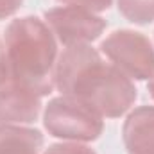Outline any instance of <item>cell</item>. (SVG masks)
<instances>
[{
	"label": "cell",
	"instance_id": "1",
	"mask_svg": "<svg viewBox=\"0 0 154 154\" xmlns=\"http://www.w3.org/2000/svg\"><path fill=\"white\" fill-rule=\"evenodd\" d=\"M56 88L91 108L102 118H118L127 113L138 90L133 79L106 61L90 43L65 47L56 63Z\"/></svg>",
	"mask_w": 154,
	"mask_h": 154
},
{
	"label": "cell",
	"instance_id": "2",
	"mask_svg": "<svg viewBox=\"0 0 154 154\" xmlns=\"http://www.w3.org/2000/svg\"><path fill=\"white\" fill-rule=\"evenodd\" d=\"M4 56L9 81L47 97L56 88L57 39L38 16L13 20L4 32Z\"/></svg>",
	"mask_w": 154,
	"mask_h": 154
},
{
	"label": "cell",
	"instance_id": "3",
	"mask_svg": "<svg viewBox=\"0 0 154 154\" xmlns=\"http://www.w3.org/2000/svg\"><path fill=\"white\" fill-rule=\"evenodd\" d=\"M43 125L48 134L66 142H93L102 134L104 120L86 104L61 95L52 99L43 113Z\"/></svg>",
	"mask_w": 154,
	"mask_h": 154
},
{
	"label": "cell",
	"instance_id": "4",
	"mask_svg": "<svg viewBox=\"0 0 154 154\" xmlns=\"http://www.w3.org/2000/svg\"><path fill=\"white\" fill-rule=\"evenodd\" d=\"M100 54L108 57L129 79L145 81L154 74V48L147 36L136 31L120 29L100 43Z\"/></svg>",
	"mask_w": 154,
	"mask_h": 154
},
{
	"label": "cell",
	"instance_id": "5",
	"mask_svg": "<svg viewBox=\"0 0 154 154\" xmlns=\"http://www.w3.org/2000/svg\"><path fill=\"white\" fill-rule=\"evenodd\" d=\"M43 18L54 32L56 39L65 47L77 43H91L100 38V34L108 27V22L102 16L72 5L52 7L45 11Z\"/></svg>",
	"mask_w": 154,
	"mask_h": 154
},
{
	"label": "cell",
	"instance_id": "6",
	"mask_svg": "<svg viewBox=\"0 0 154 154\" xmlns=\"http://www.w3.org/2000/svg\"><path fill=\"white\" fill-rule=\"evenodd\" d=\"M41 113V97L7 81L0 88V124L22 125L34 122Z\"/></svg>",
	"mask_w": 154,
	"mask_h": 154
},
{
	"label": "cell",
	"instance_id": "7",
	"mask_svg": "<svg viewBox=\"0 0 154 154\" xmlns=\"http://www.w3.org/2000/svg\"><path fill=\"white\" fill-rule=\"evenodd\" d=\"M127 154H154V106L133 109L122 127Z\"/></svg>",
	"mask_w": 154,
	"mask_h": 154
},
{
	"label": "cell",
	"instance_id": "8",
	"mask_svg": "<svg viewBox=\"0 0 154 154\" xmlns=\"http://www.w3.org/2000/svg\"><path fill=\"white\" fill-rule=\"evenodd\" d=\"M43 134L38 129L0 124V154H41Z\"/></svg>",
	"mask_w": 154,
	"mask_h": 154
},
{
	"label": "cell",
	"instance_id": "9",
	"mask_svg": "<svg viewBox=\"0 0 154 154\" xmlns=\"http://www.w3.org/2000/svg\"><path fill=\"white\" fill-rule=\"evenodd\" d=\"M118 11L125 20L136 25L154 22V0H116Z\"/></svg>",
	"mask_w": 154,
	"mask_h": 154
},
{
	"label": "cell",
	"instance_id": "10",
	"mask_svg": "<svg viewBox=\"0 0 154 154\" xmlns=\"http://www.w3.org/2000/svg\"><path fill=\"white\" fill-rule=\"evenodd\" d=\"M43 154H97L91 147L81 143V142H63L50 145Z\"/></svg>",
	"mask_w": 154,
	"mask_h": 154
},
{
	"label": "cell",
	"instance_id": "11",
	"mask_svg": "<svg viewBox=\"0 0 154 154\" xmlns=\"http://www.w3.org/2000/svg\"><path fill=\"white\" fill-rule=\"evenodd\" d=\"M63 5H72V7H81L91 13H102L108 11L113 4V0H57Z\"/></svg>",
	"mask_w": 154,
	"mask_h": 154
},
{
	"label": "cell",
	"instance_id": "12",
	"mask_svg": "<svg viewBox=\"0 0 154 154\" xmlns=\"http://www.w3.org/2000/svg\"><path fill=\"white\" fill-rule=\"evenodd\" d=\"M23 0H0V20L13 16L20 7H22Z\"/></svg>",
	"mask_w": 154,
	"mask_h": 154
},
{
	"label": "cell",
	"instance_id": "13",
	"mask_svg": "<svg viewBox=\"0 0 154 154\" xmlns=\"http://www.w3.org/2000/svg\"><path fill=\"white\" fill-rule=\"evenodd\" d=\"M147 90H149V93H151V97L154 99V74H152V77L149 79V84H147Z\"/></svg>",
	"mask_w": 154,
	"mask_h": 154
}]
</instances>
